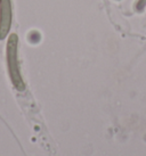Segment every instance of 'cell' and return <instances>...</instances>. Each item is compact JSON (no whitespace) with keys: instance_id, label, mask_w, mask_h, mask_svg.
I'll use <instances>...</instances> for the list:
<instances>
[{"instance_id":"1","label":"cell","mask_w":146,"mask_h":156,"mask_svg":"<svg viewBox=\"0 0 146 156\" xmlns=\"http://www.w3.org/2000/svg\"><path fill=\"white\" fill-rule=\"evenodd\" d=\"M7 62H8L9 73H10L14 86L17 88L18 90H23L24 89V83H23V80L21 78L20 67H18L17 35L16 34L10 35L8 42H7Z\"/></svg>"},{"instance_id":"2","label":"cell","mask_w":146,"mask_h":156,"mask_svg":"<svg viewBox=\"0 0 146 156\" xmlns=\"http://www.w3.org/2000/svg\"><path fill=\"white\" fill-rule=\"evenodd\" d=\"M12 24V6L10 0H0V39L8 33Z\"/></svg>"},{"instance_id":"3","label":"cell","mask_w":146,"mask_h":156,"mask_svg":"<svg viewBox=\"0 0 146 156\" xmlns=\"http://www.w3.org/2000/svg\"><path fill=\"white\" fill-rule=\"evenodd\" d=\"M144 7H146V0H139L137 4V9L138 10H142Z\"/></svg>"}]
</instances>
